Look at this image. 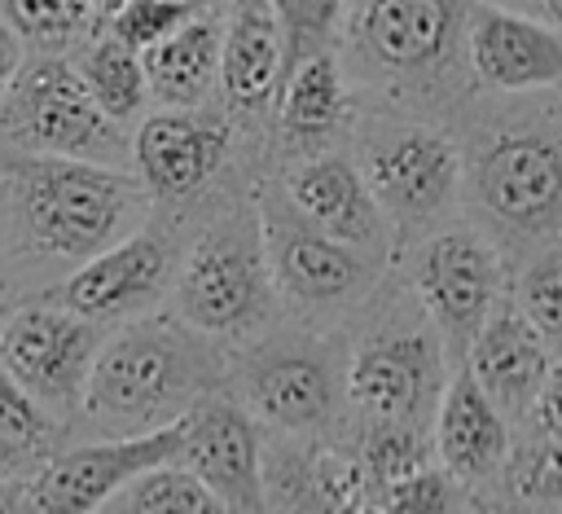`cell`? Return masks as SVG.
<instances>
[{"mask_svg":"<svg viewBox=\"0 0 562 514\" xmlns=\"http://www.w3.org/2000/svg\"><path fill=\"white\" fill-rule=\"evenodd\" d=\"M145 185L119 163L61 154L0 158V233L40 264H83L145 220Z\"/></svg>","mask_w":562,"mask_h":514,"instance_id":"1","label":"cell"},{"mask_svg":"<svg viewBox=\"0 0 562 514\" xmlns=\"http://www.w3.org/2000/svg\"><path fill=\"white\" fill-rule=\"evenodd\" d=\"M268 308L272 277L259 215L255 206H233L184 250L180 272L171 277V312L211 338H241L263 325Z\"/></svg>","mask_w":562,"mask_h":514,"instance_id":"3","label":"cell"},{"mask_svg":"<svg viewBox=\"0 0 562 514\" xmlns=\"http://www.w3.org/2000/svg\"><path fill=\"white\" fill-rule=\"evenodd\" d=\"M514 303L544 338V347L562 356V246H544L540 255L527 259L514 286Z\"/></svg>","mask_w":562,"mask_h":514,"instance_id":"29","label":"cell"},{"mask_svg":"<svg viewBox=\"0 0 562 514\" xmlns=\"http://www.w3.org/2000/svg\"><path fill=\"white\" fill-rule=\"evenodd\" d=\"M413 290L430 312L439 343L465 351L501 294V259L474 228H443L417 242L408 264Z\"/></svg>","mask_w":562,"mask_h":514,"instance_id":"10","label":"cell"},{"mask_svg":"<svg viewBox=\"0 0 562 514\" xmlns=\"http://www.w3.org/2000/svg\"><path fill=\"white\" fill-rule=\"evenodd\" d=\"M176 277V250L171 237L158 224H136L119 242L101 246L83 264H75L44 299L97 321V325H119L127 316L149 312Z\"/></svg>","mask_w":562,"mask_h":514,"instance_id":"7","label":"cell"},{"mask_svg":"<svg viewBox=\"0 0 562 514\" xmlns=\"http://www.w3.org/2000/svg\"><path fill=\"white\" fill-rule=\"evenodd\" d=\"M224 101L241 114H259L281 88V31L268 0H233L220 26V70Z\"/></svg>","mask_w":562,"mask_h":514,"instance_id":"21","label":"cell"},{"mask_svg":"<svg viewBox=\"0 0 562 514\" xmlns=\"http://www.w3.org/2000/svg\"><path fill=\"white\" fill-rule=\"evenodd\" d=\"M457 501H461V483L443 466L426 461V466L391 479L386 488H378L369 505H382V510H452Z\"/></svg>","mask_w":562,"mask_h":514,"instance_id":"33","label":"cell"},{"mask_svg":"<svg viewBox=\"0 0 562 514\" xmlns=\"http://www.w3.org/2000/svg\"><path fill=\"white\" fill-rule=\"evenodd\" d=\"M61 417L40 409L0 365V448L22 461V470H35L48 452H57Z\"/></svg>","mask_w":562,"mask_h":514,"instance_id":"27","label":"cell"},{"mask_svg":"<svg viewBox=\"0 0 562 514\" xmlns=\"http://www.w3.org/2000/svg\"><path fill=\"white\" fill-rule=\"evenodd\" d=\"M0 145L13 154H61L119 163L127 158L123 127L92 101L66 53H26L0 92Z\"/></svg>","mask_w":562,"mask_h":514,"instance_id":"4","label":"cell"},{"mask_svg":"<svg viewBox=\"0 0 562 514\" xmlns=\"http://www.w3.org/2000/svg\"><path fill=\"white\" fill-rule=\"evenodd\" d=\"M277 127L290 145H321L347 114V79L329 48L303 57L277 88Z\"/></svg>","mask_w":562,"mask_h":514,"instance_id":"23","label":"cell"},{"mask_svg":"<svg viewBox=\"0 0 562 514\" xmlns=\"http://www.w3.org/2000/svg\"><path fill=\"white\" fill-rule=\"evenodd\" d=\"M540 9H544V13H549L558 26H562V0H540Z\"/></svg>","mask_w":562,"mask_h":514,"instance_id":"40","label":"cell"},{"mask_svg":"<svg viewBox=\"0 0 562 514\" xmlns=\"http://www.w3.org/2000/svg\"><path fill=\"white\" fill-rule=\"evenodd\" d=\"M0 474H26V470H22V461H18L13 452H4V448H0Z\"/></svg>","mask_w":562,"mask_h":514,"instance_id":"39","label":"cell"},{"mask_svg":"<svg viewBox=\"0 0 562 514\" xmlns=\"http://www.w3.org/2000/svg\"><path fill=\"white\" fill-rule=\"evenodd\" d=\"M461 44L470 70L496 92H536L562 83V35L527 13L470 0Z\"/></svg>","mask_w":562,"mask_h":514,"instance_id":"16","label":"cell"},{"mask_svg":"<svg viewBox=\"0 0 562 514\" xmlns=\"http://www.w3.org/2000/svg\"><path fill=\"white\" fill-rule=\"evenodd\" d=\"M281 31V79L312 53L329 48L334 22L347 0H268Z\"/></svg>","mask_w":562,"mask_h":514,"instance_id":"30","label":"cell"},{"mask_svg":"<svg viewBox=\"0 0 562 514\" xmlns=\"http://www.w3.org/2000/svg\"><path fill=\"white\" fill-rule=\"evenodd\" d=\"M101 510H119V514H215L224 505L189 466H180L171 457V461H158V466L132 474Z\"/></svg>","mask_w":562,"mask_h":514,"instance_id":"25","label":"cell"},{"mask_svg":"<svg viewBox=\"0 0 562 514\" xmlns=\"http://www.w3.org/2000/svg\"><path fill=\"white\" fill-rule=\"evenodd\" d=\"M527 413H531L540 435L562 439V360H549V373H544V382H540V391H536Z\"/></svg>","mask_w":562,"mask_h":514,"instance_id":"34","label":"cell"},{"mask_svg":"<svg viewBox=\"0 0 562 514\" xmlns=\"http://www.w3.org/2000/svg\"><path fill=\"white\" fill-rule=\"evenodd\" d=\"M88 4H92V22H101V18H105V13H114L123 0H88Z\"/></svg>","mask_w":562,"mask_h":514,"instance_id":"38","label":"cell"},{"mask_svg":"<svg viewBox=\"0 0 562 514\" xmlns=\"http://www.w3.org/2000/svg\"><path fill=\"white\" fill-rule=\"evenodd\" d=\"M505 488H509V501L518 505L562 510V439L544 435L522 452H514L505 470Z\"/></svg>","mask_w":562,"mask_h":514,"instance_id":"31","label":"cell"},{"mask_svg":"<svg viewBox=\"0 0 562 514\" xmlns=\"http://www.w3.org/2000/svg\"><path fill=\"white\" fill-rule=\"evenodd\" d=\"M470 198L514 242L562 224V136L544 127H496L470 149Z\"/></svg>","mask_w":562,"mask_h":514,"instance_id":"5","label":"cell"},{"mask_svg":"<svg viewBox=\"0 0 562 514\" xmlns=\"http://www.w3.org/2000/svg\"><path fill=\"white\" fill-rule=\"evenodd\" d=\"M237 382L250 413L290 435L325 431L338 409L334 369L307 347H268L241 365Z\"/></svg>","mask_w":562,"mask_h":514,"instance_id":"17","label":"cell"},{"mask_svg":"<svg viewBox=\"0 0 562 514\" xmlns=\"http://www.w3.org/2000/svg\"><path fill=\"white\" fill-rule=\"evenodd\" d=\"M426 444H422V426L413 422H369L364 426V439L356 448V466L364 474V488H369V501L378 488H386L391 479L426 466Z\"/></svg>","mask_w":562,"mask_h":514,"instance_id":"28","label":"cell"},{"mask_svg":"<svg viewBox=\"0 0 562 514\" xmlns=\"http://www.w3.org/2000/svg\"><path fill=\"white\" fill-rule=\"evenodd\" d=\"M0 18L18 31L26 53H66L92 26L88 0H0Z\"/></svg>","mask_w":562,"mask_h":514,"instance_id":"26","label":"cell"},{"mask_svg":"<svg viewBox=\"0 0 562 514\" xmlns=\"http://www.w3.org/2000/svg\"><path fill=\"white\" fill-rule=\"evenodd\" d=\"M22 510V474H0V514Z\"/></svg>","mask_w":562,"mask_h":514,"instance_id":"37","label":"cell"},{"mask_svg":"<svg viewBox=\"0 0 562 514\" xmlns=\"http://www.w3.org/2000/svg\"><path fill=\"white\" fill-rule=\"evenodd\" d=\"M465 9L470 0H364L356 48L382 79L430 83L465 35Z\"/></svg>","mask_w":562,"mask_h":514,"instance_id":"13","label":"cell"},{"mask_svg":"<svg viewBox=\"0 0 562 514\" xmlns=\"http://www.w3.org/2000/svg\"><path fill=\"white\" fill-rule=\"evenodd\" d=\"M255 215H259V233H263V259H268L272 290H281L285 299L338 303L369 286V277H373L369 259H360L356 246L307 224L290 206V198L263 193Z\"/></svg>","mask_w":562,"mask_h":514,"instance_id":"12","label":"cell"},{"mask_svg":"<svg viewBox=\"0 0 562 514\" xmlns=\"http://www.w3.org/2000/svg\"><path fill=\"white\" fill-rule=\"evenodd\" d=\"M22 57H26V44H22V40H18V31L0 18V92H4V88H9V79L18 75Z\"/></svg>","mask_w":562,"mask_h":514,"instance_id":"35","label":"cell"},{"mask_svg":"<svg viewBox=\"0 0 562 514\" xmlns=\"http://www.w3.org/2000/svg\"><path fill=\"white\" fill-rule=\"evenodd\" d=\"M101 338L105 325L53 299L18 303L0 325V365L40 409L66 422L70 413H79Z\"/></svg>","mask_w":562,"mask_h":514,"instance_id":"6","label":"cell"},{"mask_svg":"<svg viewBox=\"0 0 562 514\" xmlns=\"http://www.w3.org/2000/svg\"><path fill=\"white\" fill-rule=\"evenodd\" d=\"M184 417L136 435H110L101 444H79L48 452L22 474V510H101L132 474L171 461L180 452Z\"/></svg>","mask_w":562,"mask_h":514,"instance_id":"8","label":"cell"},{"mask_svg":"<svg viewBox=\"0 0 562 514\" xmlns=\"http://www.w3.org/2000/svg\"><path fill=\"white\" fill-rule=\"evenodd\" d=\"M360 158H364L360 176L369 193L378 198L382 215H391L400 228H422L439 220L457 198L461 154L448 136L430 127H413V123L378 127L364 136Z\"/></svg>","mask_w":562,"mask_h":514,"instance_id":"9","label":"cell"},{"mask_svg":"<svg viewBox=\"0 0 562 514\" xmlns=\"http://www.w3.org/2000/svg\"><path fill=\"white\" fill-rule=\"evenodd\" d=\"M443 343L430 325H400L360 338L347 365V391L369 413V422H413L426 426L439 400Z\"/></svg>","mask_w":562,"mask_h":514,"instance_id":"11","label":"cell"},{"mask_svg":"<svg viewBox=\"0 0 562 514\" xmlns=\"http://www.w3.org/2000/svg\"><path fill=\"white\" fill-rule=\"evenodd\" d=\"M435 452L457 483L492 479L509 457L505 413L483 395L470 369H457L435 400Z\"/></svg>","mask_w":562,"mask_h":514,"instance_id":"20","label":"cell"},{"mask_svg":"<svg viewBox=\"0 0 562 514\" xmlns=\"http://www.w3.org/2000/svg\"><path fill=\"white\" fill-rule=\"evenodd\" d=\"M13 308H18V272H13V250H9V242L0 233V325H4V316Z\"/></svg>","mask_w":562,"mask_h":514,"instance_id":"36","label":"cell"},{"mask_svg":"<svg viewBox=\"0 0 562 514\" xmlns=\"http://www.w3.org/2000/svg\"><path fill=\"white\" fill-rule=\"evenodd\" d=\"M228 141L233 127L224 114L202 105H158L140 114L127 154L154 202H184L224 167Z\"/></svg>","mask_w":562,"mask_h":514,"instance_id":"14","label":"cell"},{"mask_svg":"<svg viewBox=\"0 0 562 514\" xmlns=\"http://www.w3.org/2000/svg\"><path fill=\"white\" fill-rule=\"evenodd\" d=\"M149 101L158 105H202L220 70V22L211 13H189L171 35L140 53Z\"/></svg>","mask_w":562,"mask_h":514,"instance_id":"22","label":"cell"},{"mask_svg":"<svg viewBox=\"0 0 562 514\" xmlns=\"http://www.w3.org/2000/svg\"><path fill=\"white\" fill-rule=\"evenodd\" d=\"M224 378V356L211 334L171 316H127L105 329L79 413L110 435L154 431L184 417Z\"/></svg>","mask_w":562,"mask_h":514,"instance_id":"2","label":"cell"},{"mask_svg":"<svg viewBox=\"0 0 562 514\" xmlns=\"http://www.w3.org/2000/svg\"><path fill=\"white\" fill-rule=\"evenodd\" d=\"M553 351L518 308H492L465 343V369L505 417H527Z\"/></svg>","mask_w":562,"mask_h":514,"instance_id":"19","label":"cell"},{"mask_svg":"<svg viewBox=\"0 0 562 514\" xmlns=\"http://www.w3.org/2000/svg\"><path fill=\"white\" fill-rule=\"evenodd\" d=\"M281 193L307 224L325 228L329 237H338L356 250L382 246V206L369 193L360 167L347 163L342 154H312V158L294 163L285 171Z\"/></svg>","mask_w":562,"mask_h":514,"instance_id":"18","label":"cell"},{"mask_svg":"<svg viewBox=\"0 0 562 514\" xmlns=\"http://www.w3.org/2000/svg\"><path fill=\"white\" fill-rule=\"evenodd\" d=\"M180 466H189L224 510H268L263 505V444L255 413L224 395L206 391L180 431Z\"/></svg>","mask_w":562,"mask_h":514,"instance_id":"15","label":"cell"},{"mask_svg":"<svg viewBox=\"0 0 562 514\" xmlns=\"http://www.w3.org/2000/svg\"><path fill=\"white\" fill-rule=\"evenodd\" d=\"M70 66L79 70L83 88L92 92V101L119 123L127 127L132 119L145 114V101H149V88H145V70H140V53L127 48L123 40H114L110 31H92L75 44V57Z\"/></svg>","mask_w":562,"mask_h":514,"instance_id":"24","label":"cell"},{"mask_svg":"<svg viewBox=\"0 0 562 514\" xmlns=\"http://www.w3.org/2000/svg\"><path fill=\"white\" fill-rule=\"evenodd\" d=\"M202 0H123L114 13H105L97 26L110 31L114 40H123L127 48L145 53L149 44H158L162 35H171L189 13H198Z\"/></svg>","mask_w":562,"mask_h":514,"instance_id":"32","label":"cell"}]
</instances>
